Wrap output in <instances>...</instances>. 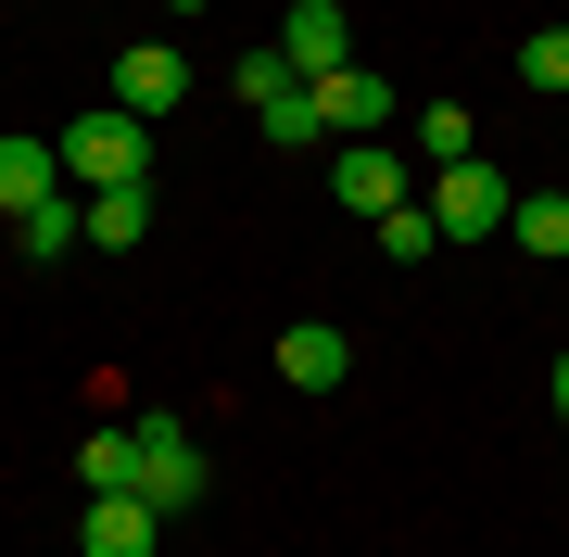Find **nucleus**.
<instances>
[{
    "mask_svg": "<svg viewBox=\"0 0 569 557\" xmlns=\"http://www.w3.org/2000/svg\"><path fill=\"white\" fill-rule=\"evenodd\" d=\"M63 178H89V190H152V127L140 115H77L63 127Z\"/></svg>",
    "mask_w": 569,
    "mask_h": 557,
    "instance_id": "f257e3e1",
    "label": "nucleus"
},
{
    "mask_svg": "<svg viewBox=\"0 0 569 557\" xmlns=\"http://www.w3.org/2000/svg\"><path fill=\"white\" fill-rule=\"evenodd\" d=\"M305 89H317V127H329V140H380V127L406 115V89L367 77V51H355V63H329V77H305Z\"/></svg>",
    "mask_w": 569,
    "mask_h": 557,
    "instance_id": "f03ea898",
    "label": "nucleus"
},
{
    "mask_svg": "<svg viewBox=\"0 0 569 557\" xmlns=\"http://www.w3.org/2000/svg\"><path fill=\"white\" fill-rule=\"evenodd\" d=\"M430 216H443V241H493V228L519 216V190L468 152V166H430Z\"/></svg>",
    "mask_w": 569,
    "mask_h": 557,
    "instance_id": "7ed1b4c3",
    "label": "nucleus"
},
{
    "mask_svg": "<svg viewBox=\"0 0 569 557\" xmlns=\"http://www.w3.org/2000/svg\"><path fill=\"white\" fill-rule=\"evenodd\" d=\"M140 431V495L178 519V507H203V444H190V418H127Z\"/></svg>",
    "mask_w": 569,
    "mask_h": 557,
    "instance_id": "20e7f679",
    "label": "nucleus"
},
{
    "mask_svg": "<svg viewBox=\"0 0 569 557\" xmlns=\"http://www.w3.org/2000/svg\"><path fill=\"white\" fill-rule=\"evenodd\" d=\"M178 102H190V51H178V39H140V51H114V115L164 127Z\"/></svg>",
    "mask_w": 569,
    "mask_h": 557,
    "instance_id": "39448f33",
    "label": "nucleus"
},
{
    "mask_svg": "<svg viewBox=\"0 0 569 557\" xmlns=\"http://www.w3.org/2000/svg\"><path fill=\"white\" fill-rule=\"evenodd\" d=\"M329 203L380 228L392 203H406V152H380V140H342V152H329Z\"/></svg>",
    "mask_w": 569,
    "mask_h": 557,
    "instance_id": "423d86ee",
    "label": "nucleus"
},
{
    "mask_svg": "<svg viewBox=\"0 0 569 557\" xmlns=\"http://www.w3.org/2000/svg\"><path fill=\"white\" fill-rule=\"evenodd\" d=\"M279 63H291V77L355 63V13H342V0H291V13H279Z\"/></svg>",
    "mask_w": 569,
    "mask_h": 557,
    "instance_id": "0eeeda50",
    "label": "nucleus"
},
{
    "mask_svg": "<svg viewBox=\"0 0 569 557\" xmlns=\"http://www.w3.org/2000/svg\"><path fill=\"white\" fill-rule=\"evenodd\" d=\"M152 545H164V507H152V495H89L77 557H152Z\"/></svg>",
    "mask_w": 569,
    "mask_h": 557,
    "instance_id": "6e6552de",
    "label": "nucleus"
},
{
    "mask_svg": "<svg viewBox=\"0 0 569 557\" xmlns=\"http://www.w3.org/2000/svg\"><path fill=\"white\" fill-rule=\"evenodd\" d=\"M342 368H355V342L329 330V317H305V330H279V380H291V392H342Z\"/></svg>",
    "mask_w": 569,
    "mask_h": 557,
    "instance_id": "1a4fd4ad",
    "label": "nucleus"
},
{
    "mask_svg": "<svg viewBox=\"0 0 569 557\" xmlns=\"http://www.w3.org/2000/svg\"><path fill=\"white\" fill-rule=\"evenodd\" d=\"M63 203V152L51 140H0V216H39Z\"/></svg>",
    "mask_w": 569,
    "mask_h": 557,
    "instance_id": "9d476101",
    "label": "nucleus"
},
{
    "mask_svg": "<svg viewBox=\"0 0 569 557\" xmlns=\"http://www.w3.org/2000/svg\"><path fill=\"white\" fill-rule=\"evenodd\" d=\"M77 216H89V241H102V253H140V241H152V190H89Z\"/></svg>",
    "mask_w": 569,
    "mask_h": 557,
    "instance_id": "9b49d317",
    "label": "nucleus"
},
{
    "mask_svg": "<svg viewBox=\"0 0 569 557\" xmlns=\"http://www.w3.org/2000/svg\"><path fill=\"white\" fill-rule=\"evenodd\" d=\"M77 481H89V495H140V431H89L77 444Z\"/></svg>",
    "mask_w": 569,
    "mask_h": 557,
    "instance_id": "f8f14e48",
    "label": "nucleus"
},
{
    "mask_svg": "<svg viewBox=\"0 0 569 557\" xmlns=\"http://www.w3.org/2000/svg\"><path fill=\"white\" fill-rule=\"evenodd\" d=\"M507 241H519V253H569V190H519Z\"/></svg>",
    "mask_w": 569,
    "mask_h": 557,
    "instance_id": "ddd939ff",
    "label": "nucleus"
},
{
    "mask_svg": "<svg viewBox=\"0 0 569 557\" xmlns=\"http://www.w3.org/2000/svg\"><path fill=\"white\" fill-rule=\"evenodd\" d=\"M380 253H392V267H430V253H443V216H430V203H392L380 216Z\"/></svg>",
    "mask_w": 569,
    "mask_h": 557,
    "instance_id": "4468645a",
    "label": "nucleus"
},
{
    "mask_svg": "<svg viewBox=\"0 0 569 557\" xmlns=\"http://www.w3.org/2000/svg\"><path fill=\"white\" fill-rule=\"evenodd\" d=\"M13 241L39 253V267H63V253L89 241V216H77V203H39V216H13Z\"/></svg>",
    "mask_w": 569,
    "mask_h": 557,
    "instance_id": "2eb2a0df",
    "label": "nucleus"
},
{
    "mask_svg": "<svg viewBox=\"0 0 569 557\" xmlns=\"http://www.w3.org/2000/svg\"><path fill=\"white\" fill-rule=\"evenodd\" d=\"M418 152H430V166H468V152H481V140H468V102H418Z\"/></svg>",
    "mask_w": 569,
    "mask_h": 557,
    "instance_id": "dca6fc26",
    "label": "nucleus"
},
{
    "mask_svg": "<svg viewBox=\"0 0 569 557\" xmlns=\"http://www.w3.org/2000/svg\"><path fill=\"white\" fill-rule=\"evenodd\" d=\"M519 77H531V89H557V102H569V26H531V39H519Z\"/></svg>",
    "mask_w": 569,
    "mask_h": 557,
    "instance_id": "f3484780",
    "label": "nucleus"
},
{
    "mask_svg": "<svg viewBox=\"0 0 569 557\" xmlns=\"http://www.w3.org/2000/svg\"><path fill=\"white\" fill-rule=\"evenodd\" d=\"M557 418H569V355H557Z\"/></svg>",
    "mask_w": 569,
    "mask_h": 557,
    "instance_id": "a211bd4d",
    "label": "nucleus"
},
{
    "mask_svg": "<svg viewBox=\"0 0 569 557\" xmlns=\"http://www.w3.org/2000/svg\"><path fill=\"white\" fill-rule=\"evenodd\" d=\"M164 13H203V0H164Z\"/></svg>",
    "mask_w": 569,
    "mask_h": 557,
    "instance_id": "6ab92c4d",
    "label": "nucleus"
}]
</instances>
